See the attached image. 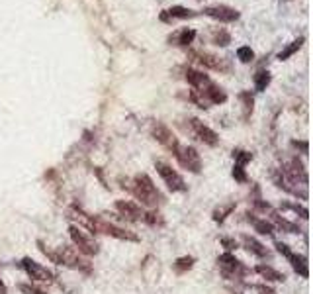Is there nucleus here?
<instances>
[{
	"mask_svg": "<svg viewBox=\"0 0 313 294\" xmlns=\"http://www.w3.org/2000/svg\"><path fill=\"white\" fill-rule=\"evenodd\" d=\"M143 220H145L147 224H151V226H155V224H162V220H160V214H158V212H147V214H143Z\"/></svg>",
	"mask_w": 313,
	"mask_h": 294,
	"instance_id": "obj_26",
	"label": "nucleus"
},
{
	"mask_svg": "<svg viewBox=\"0 0 313 294\" xmlns=\"http://www.w3.org/2000/svg\"><path fill=\"white\" fill-rule=\"evenodd\" d=\"M131 190H133L135 198H137L143 206H147V208H155L156 204L162 202V196H160V192L156 190V186L153 184V180H151L147 175H143V173L135 176Z\"/></svg>",
	"mask_w": 313,
	"mask_h": 294,
	"instance_id": "obj_1",
	"label": "nucleus"
},
{
	"mask_svg": "<svg viewBox=\"0 0 313 294\" xmlns=\"http://www.w3.org/2000/svg\"><path fill=\"white\" fill-rule=\"evenodd\" d=\"M153 135H155V139L160 145H164V147L170 149V151H176L178 139L174 137V133L164 126V124H155V126H153Z\"/></svg>",
	"mask_w": 313,
	"mask_h": 294,
	"instance_id": "obj_8",
	"label": "nucleus"
},
{
	"mask_svg": "<svg viewBox=\"0 0 313 294\" xmlns=\"http://www.w3.org/2000/svg\"><path fill=\"white\" fill-rule=\"evenodd\" d=\"M255 230L262 235H272L274 234V226L266 220H255Z\"/></svg>",
	"mask_w": 313,
	"mask_h": 294,
	"instance_id": "obj_20",
	"label": "nucleus"
},
{
	"mask_svg": "<svg viewBox=\"0 0 313 294\" xmlns=\"http://www.w3.org/2000/svg\"><path fill=\"white\" fill-rule=\"evenodd\" d=\"M257 273H259V275H262L266 281H278V283H280V281H284V279H286V277H284V273H278L276 269L268 267V265H259V267H257Z\"/></svg>",
	"mask_w": 313,
	"mask_h": 294,
	"instance_id": "obj_18",
	"label": "nucleus"
},
{
	"mask_svg": "<svg viewBox=\"0 0 313 294\" xmlns=\"http://www.w3.org/2000/svg\"><path fill=\"white\" fill-rule=\"evenodd\" d=\"M192 265H194V257H180V259L174 263V269H176L178 273H184V271L192 269Z\"/></svg>",
	"mask_w": 313,
	"mask_h": 294,
	"instance_id": "obj_22",
	"label": "nucleus"
},
{
	"mask_svg": "<svg viewBox=\"0 0 313 294\" xmlns=\"http://www.w3.org/2000/svg\"><path fill=\"white\" fill-rule=\"evenodd\" d=\"M194 10H188L184 6H172V8H168L160 14V20L162 22H174V20H186V18H194Z\"/></svg>",
	"mask_w": 313,
	"mask_h": 294,
	"instance_id": "obj_11",
	"label": "nucleus"
},
{
	"mask_svg": "<svg viewBox=\"0 0 313 294\" xmlns=\"http://www.w3.org/2000/svg\"><path fill=\"white\" fill-rule=\"evenodd\" d=\"M243 241H245L247 249L253 253V255H257V257H268V255H270V253H268V249H266L262 243H259L255 237H249V235H245V237H243Z\"/></svg>",
	"mask_w": 313,
	"mask_h": 294,
	"instance_id": "obj_16",
	"label": "nucleus"
},
{
	"mask_svg": "<svg viewBox=\"0 0 313 294\" xmlns=\"http://www.w3.org/2000/svg\"><path fill=\"white\" fill-rule=\"evenodd\" d=\"M204 14L217 20V22H223V24H229V22H235L239 20V12L235 8H229V6H223V4H215V6H208L204 8Z\"/></svg>",
	"mask_w": 313,
	"mask_h": 294,
	"instance_id": "obj_6",
	"label": "nucleus"
},
{
	"mask_svg": "<svg viewBox=\"0 0 313 294\" xmlns=\"http://www.w3.org/2000/svg\"><path fill=\"white\" fill-rule=\"evenodd\" d=\"M217 263L225 269V271H245V267L241 265V261H237L231 253H225L217 259Z\"/></svg>",
	"mask_w": 313,
	"mask_h": 294,
	"instance_id": "obj_17",
	"label": "nucleus"
},
{
	"mask_svg": "<svg viewBox=\"0 0 313 294\" xmlns=\"http://www.w3.org/2000/svg\"><path fill=\"white\" fill-rule=\"evenodd\" d=\"M202 94H206V102H211V104H223L225 100H227V94L219 88V86H215V84H208L204 90H200Z\"/></svg>",
	"mask_w": 313,
	"mask_h": 294,
	"instance_id": "obj_12",
	"label": "nucleus"
},
{
	"mask_svg": "<svg viewBox=\"0 0 313 294\" xmlns=\"http://www.w3.org/2000/svg\"><path fill=\"white\" fill-rule=\"evenodd\" d=\"M302 43H304V38H300V40L292 42V45H288L284 51H280V53H278V59H282V61H284V59H288L290 55H294V53H296V51L302 47Z\"/></svg>",
	"mask_w": 313,
	"mask_h": 294,
	"instance_id": "obj_19",
	"label": "nucleus"
},
{
	"mask_svg": "<svg viewBox=\"0 0 313 294\" xmlns=\"http://www.w3.org/2000/svg\"><path fill=\"white\" fill-rule=\"evenodd\" d=\"M116 210L119 212V214H121V218H125V220H131V222L143 220V210H141L137 204L129 202V200H117Z\"/></svg>",
	"mask_w": 313,
	"mask_h": 294,
	"instance_id": "obj_10",
	"label": "nucleus"
},
{
	"mask_svg": "<svg viewBox=\"0 0 313 294\" xmlns=\"http://www.w3.org/2000/svg\"><path fill=\"white\" fill-rule=\"evenodd\" d=\"M233 176H235V180H239V182H247V173H245V167H241V165H235V167H233Z\"/></svg>",
	"mask_w": 313,
	"mask_h": 294,
	"instance_id": "obj_28",
	"label": "nucleus"
},
{
	"mask_svg": "<svg viewBox=\"0 0 313 294\" xmlns=\"http://www.w3.org/2000/svg\"><path fill=\"white\" fill-rule=\"evenodd\" d=\"M155 167L156 171H158V175H160V178L166 182V186H168L172 192H184V190H186L184 178L170 167V165H166V163H162V161H156Z\"/></svg>",
	"mask_w": 313,
	"mask_h": 294,
	"instance_id": "obj_2",
	"label": "nucleus"
},
{
	"mask_svg": "<svg viewBox=\"0 0 313 294\" xmlns=\"http://www.w3.org/2000/svg\"><path fill=\"white\" fill-rule=\"evenodd\" d=\"M221 243H223L229 251H231V249H237V241H235V239H227V237H223V239H221Z\"/></svg>",
	"mask_w": 313,
	"mask_h": 294,
	"instance_id": "obj_32",
	"label": "nucleus"
},
{
	"mask_svg": "<svg viewBox=\"0 0 313 294\" xmlns=\"http://www.w3.org/2000/svg\"><path fill=\"white\" fill-rule=\"evenodd\" d=\"M194 38H196L194 30H188V28H186V30H182V32H180V36H178V43H180V45H188V43L194 42Z\"/></svg>",
	"mask_w": 313,
	"mask_h": 294,
	"instance_id": "obj_24",
	"label": "nucleus"
},
{
	"mask_svg": "<svg viewBox=\"0 0 313 294\" xmlns=\"http://www.w3.org/2000/svg\"><path fill=\"white\" fill-rule=\"evenodd\" d=\"M20 291L26 294H43L41 291H38V289H34V287H28V285H20Z\"/></svg>",
	"mask_w": 313,
	"mask_h": 294,
	"instance_id": "obj_31",
	"label": "nucleus"
},
{
	"mask_svg": "<svg viewBox=\"0 0 313 294\" xmlns=\"http://www.w3.org/2000/svg\"><path fill=\"white\" fill-rule=\"evenodd\" d=\"M276 249H278V251L282 253V255H284V257H290V255H292V249H290V247H288V245H286V243H280V241H278V243H276Z\"/></svg>",
	"mask_w": 313,
	"mask_h": 294,
	"instance_id": "obj_30",
	"label": "nucleus"
},
{
	"mask_svg": "<svg viewBox=\"0 0 313 294\" xmlns=\"http://www.w3.org/2000/svg\"><path fill=\"white\" fill-rule=\"evenodd\" d=\"M233 157H235V165H241V167H245V163H249L253 159V155L247 153V151H233Z\"/></svg>",
	"mask_w": 313,
	"mask_h": 294,
	"instance_id": "obj_25",
	"label": "nucleus"
},
{
	"mask_svg": "<svg viewBox=\"0 0 313 294\" xmlns=\"http://www.w3.org/2000/svg\"><path fill=\"white\" fill-rule=\"evenodd\" d=\"M174 155H176L178 163L184 169H188L192 173H200L202 171V157H200V153L196 151L194 147H180L178 145Z\"/></svg>",
	"mask_w": 313,
	"mask_h": 294,
	"instance_id": "obj_5",
	"label": "nucleus"
},
{
	"mask_svg": "<svg viewBox=\"0 0 313 294\" xmlns=\"http://www.w3.org/2000/svg\"><path fill=\"white\" fill-rule=\"evenodd\" d=\"M237 57H239L243 63H251V61L255 59V51L245 45V47H239V49H237Z\"/></svg>",
	"mask_w": 313,
	"mask_h": 294,
	"instance_id": "obj_23",
	"label": "nucleus"
},
{
	"mask_svg": "<svg viewBox=\"0 0 313 294\" xmlns=\"http://www.w3.org/2000/svg\"><path fill=\"white\" fill-rule=\"evenodd\" d=\"M268 84H270V75L266 71H259L255 75V86H257V90H264Z\"/></svg>",
	"mask_w": 313,
	"mask_h": 294,
	"instance_id": "obj_21",
	"label": "nucleus"
},
{
	"mask_svg": "<svg viewBox=\"0 0 313 294\" xmlns=\"http://www.w3.org/2000/svg\"><path fill=\"white\" fill-rule=\"evenodd\" d=\"M71 239L77 245V251L82 255H96L98 253V243L77 226H71Z\"/></svg>",
	"mask_w": 313,
	"mask_h": 294,
	"instance_id": "obj_4",
	"label": "nucleus"
},
{
	"mask_svg": "<svg viewBox=\"0 0 313 294\" xmlns=\"http://www.w3.org/2000/svg\"><path fill=\"white\" fill-rule=\"evenodd\" d=\"M213 42L217 43V45H227V43L231 42V38H229V34H225V32H215V34H213Z\"/></svg>",
	"mask_w": 313,
	"mask_h": 294,
	"instance_id": "obj_27",
	"label": "nucleus"
},
{
	"mask_svg": "<svg viewBox=\"0 0 313 294\" xmlns=\"http://www.w3.org/2000/svg\"><path fill=\"white\" fill-rule=\"evenodd\" d=\"M186 81L192 84L194 88H202V90L211 83V81L208 79V75H204V73H200V71H194V69H188V71H186Z\"/></svg>",
	"mask_w": 313,
	"mask_h": 294,
	"instance_id": "obj_13",
	"label": "nucleus"
},
{
	"mask_svg": "<svg viewBox=\"0 0 313 294\" xmlns=\"http://www.w3.org/2000/svg\"><path fill=\"white\" fill-rule=\"evenodd\" d=\"M192 129H194L196 137L200 139V141H204L206 145H217V141H219V137H217V133L213 131V129H209L208 126H204L200 120H192Z\"/></svg>",
	"mask_w": 313,
	"mask_h": 294,
	"instance_id": "obj_9",
	"label": "nucleus"
},
{
	"mask_svg": "<svg viewBox=\"0 0 313 294\" xmlns=\"http://www.w3.org/2000/svg\"><path fill=\"white\" fill-rule=\"evenodd\" d=\"M92 230L94 232H100V234H106V235H112V237H117V239H125V241H137L139 237L123 228H119L112 222H106V220H94L92 222Z\"/></svg>",
	"mask_w": 313,
	"mask_h": 294,
	"instance_id": "obj_3",
	"label": "nucleus"
},
{
	"mask_svg": "<svg viewBox=\"0 0 313 294\" xmlns=\"http://www.w3.org/2000/svg\"><path fill=\"white\" fill-rule=\"evenodd\" d=\"M24 269H26V273L30 275V279L36 281V283H51V281H53L51 271H47L43 265H39V263L28 259V257L24 259Z\"/></svg>",
	"mask_w": 313,
	"mask_h": 294,
	"instance_id": "obj_7",
	"label": "nucleus"
},
{
	"mask_svg": "<svg viewBox=\"0 0 313 294\" xmlns=\"http://www.w3.org/2000/svg\"><path fill=\"white\" fill-rule=\"evenodd\" d=\"M231 210H233V204L225 206L223 210H215L213 212V220H215V222H223V220H225V214H229Z\"/></svg>",
	"mask_w": 313,
	"mask_h": 294,
	"instance_id": "obj_29",
	"label": "nucleus"
},
{
	"mask_svg": "<svg viewBox=\"0 0 313 294\" xmlns=\"http://www.w3.org/2000/svg\"><path fill=\"white\" fill-rule=\"evenodd\" d=\"M288 261L292 263V267H294V271L300 275V277H308L310 275V271H308V261H306V257H302V255H296V253H292L290 257H288Z\"/></svg>",
	"mask_w": 313,
	"mask_h": 294,
	"instance_id": "obj_15",
	"label": "nucleus"
},
{
	"mask_svg": "<svg viewBox=\"0 0 313 294\" xmlns=\"http://www.w3.org/2000/svg\"><path fill=\"white\" fill-rule=\"evenodd\" d=\"M8 291H6V287H4V283L0 281V294H6Z\"/></svg>",
	"mask_w": 313,
	"mask_h": 294,
	"instance_id": "obj_33",
	"label": "nucleus"
},
{
	"mask_svg": "<svg viewBox=\"0 0 313 294\" xmlns=\"http://www.w3.org/2000/svg\"><path fill=\"white\" fill-rule=\"evenodd\" d=\"M198 57H200L198 61H200L204 67H208V69H215V71H221V69H225V63H223V59H219V57H215V55L200 53Z\"/></svg>",
	"mask_w": 313,
	"mask_h": 294,
	"instance_id": "obj_14",
	"label": "nucleus"
}]
</instances>
